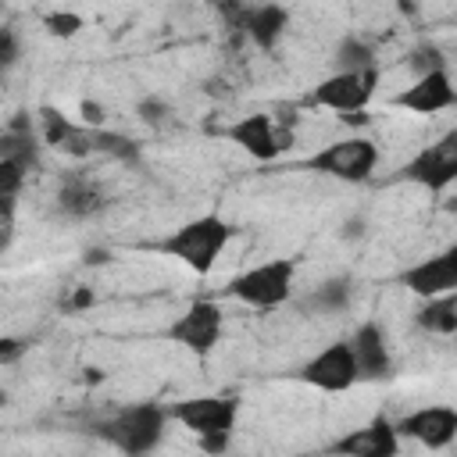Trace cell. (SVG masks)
I'll return each mask as SVG.
<instances>
[{
    "instance_id": "cell-1",
    "label": "cell",
    "mask_w": 457,
    "mask_h": 457,
    "mask_svg": "<svg viewBox=\"0 0 457 457\" xmlns=\"http://www.w3.org/2000/svg\"><path fill=\"white\" fill-rule=\"evenodd\" d=\"M232 236H236L232 221L221 218L218 211H207V214H196V218L182 221L179 228H171V232L157 243V250H161L164 257L179 261L182 268H189L193 275L204 278V275L214 271V264H218V257L225 253V246L232 243Z\"/></svg>"
},
{
    "instance_id": "cell-2",
    "label": "cell",
    "mask_w": 457,
    "mask_h": 457,
    "mask_svg": "<svg viewBox=\"0 0 457 457\" xmlns=\"http://www.w3.org/2000/svg\"><path fill=\"white\" fill-rule=\"evenodd\" d=\"M168 421H171L168 403L139 400V403H125V407L111 411L107 418L93 421V436H100L107 446H114L129 457H143L164 443Z\"/></svg>"
},
{
    "instance_id": "cell-3",
    "label": "cell",
    "mask_w": 457,
    "mask_h": 457,
    "mask_svg": "<svg viewBox=\"0 0 457 457\" xmlns=\"http://www.w3.org/2000/svg\"><path fill=\"white\" fill-rule=\"evenodd\" d=\"M171 421H179L186 432L196 436L200 450L221 453L232 443L236 421H239V396L236 393H207V396H186L168 403Z\"/></svg>"
},
{
    "instance_id": "cell-4",
    "label": "cell",
    "mask_w": 457,
    "mask_h": 457,
    "mask_svg": "<svg viewBox=\"0 0 457 457\" xmlns=\"http://www.w3.org/2000/svg\"><path fill=\"white\" fill-rule=\"evenodd\" d=\"M378 161H382V150H378L375 136H346V139H336V143L314 150L303 161V168H311L314 175H325V179L357 186V182H368L371 179V171L378 168Z\"/></svg>"
},
{
    "instance_id": "cell-5",
    "label": "cell",
    "mask_w": 457,
    "mask_h": 457,
    "mask_svg": "<svg viewBox=\"0 0 457 457\" xmlns=\"http://www.w3.org/2000/svg\"><path fill=\"white\" fill-rule=\"evenodd\" d=\"M293 282H296V261L293 257H275V261H264V264H253V268L239 271L225 286V296H232L246 307H257V311H271V307H282L293 296Z\"/></svg>"
},
{
    "instance_id": "cell-6",
    "label": "cell",
    "mask_w": 457,
    "mask_h": 457,
    "mask_svg": "<svg viewBox=\"0 0 457 457\" xmlns=\"http://www.w3.org/2000/svg\"><path fill=\"white\" fill-rule=\"evenodd\" d=\"M378 79H382L378 68H364V71H332V75H325L314 89H307L303 107H321V111H332V114H339V118L364 114V107L371 104V96H375V89H378Z\"/></svg>"
},
{
    "instance_id": "cell-7",
    "label": "cell",
    "mask_w": 457,
    "mask_h": 457,
    "mask_svg": "<svg viewBox=\"0 0 457 457\" xmlns=\"http://www.w3.org/2000/svg\"><path fill=\"white\" fill-rule=\"evenodd\" d=\"M221 332H225V311H221V303L218 300H207V296H196V300L186 303L182 314L171 318V325H168L164 336L175 346H182L186 353L207 357V353L218 350Z\"/></svg>"
},
{
    "instance_id": "cell-8",
    "label": "cell",
    "mask_w": 457,
    "mask_h": 457,
    "mask_svg": "<svg viewBox=\"0 0 457 457\" xmlns=\"http://www.w3.org/2000/svg\"><path fill=\"white\" fill-rule=\"evenodd\" d=\"M400 179L411 186H421L428 193H443L457 182V132L450 129L446 136H439L436 143L421 146L403 168Z\"/></svg>"
},
{
    "instance_id": "cell-9",
    "label": "cell",
    "mask_w": 457,
    "mask_h": 457,
    "mask_svg": "<svg viewBox=\"0 0 457 457\" xmlns=\"http://www.w3.org/2000/svg\"><path fill=\"white\" fill-rule=\"evenodd\" d=\"M296 378L303 386H311V389H321V393H346V389H353L361 382L346 339H336L325 350H318L311 361H303L296 368Z\"/></svg>"
},
{
    "instance_id": "cell-10",
    "label": "cell",
    "mask_w": 457,
    "mask_h": 457,
    "mask_svg": "<svg viewBox=\"0 0 457 457\" xmlns=\"http://www.w3.org/2000/svg\"><path fill=\"white\" fill-rule=\"evenodd\" d=\"M389 104L400 111H411V114H439V111L457 107V86H453L450 68L414 75V82L407 89H400Z\"/></svg>"
},
{
    "instance_id": "cell-11",
    "label": "cell",
    "mask_w": 457,
    "mask_h": 457,
    "mask_svg": "<svg viewBox=\"0 0 457 457\" xmlns=\"http://www.w3.org/2000/svg\"><path fill=\"white\" fill-rule=\"evenodd\" d=\"M54 204H57V214L68 218V221H93L96 214L107 211L111 196L93 175L64 171L61 182H57V193H54Z\"/></svg>"
},
{
    "instance_id": "cell-12",
    "label": "cell",
    "mask_w": 457,
    "mask_h": 457,
    "mask_svg": "<svg viewBox=\"0 0 457 457\" xmlns=\"http://www.w3.org/2000/svg\"><path fill=\"white\" fill-rule=\"evenodd\" d=\"M346 343H350V353H353V364H357V378L361 382H386V378H393V350H389L386 328L375 318L361 321L350 332Z\"/></svg>"
},
{
    "instance_id": "cell-13",
    "label": "cell",
    "mask_w": 457,
    "mask_h": 457,
    "mask_svg": "<svg viewBox=\"0 0 457 457\" xmlns=\"http://www.w3.org/2000/svg\"><path fill=\"white\" fill-rule=\"evenodd\" d=\"M400 439H414L428 450H446L457 439V407L450 403H428L418 407L411 414H403L400 421H393Z\"/></svg>"
},
{
    "instance_id": "cell-14",
    "label": "cell",
    "mask_w": 457,
    "mask_h": 457,
    "mask_svg": "<svg viewBox=\"0 0 457 457\" xmlns=\"http://www.w3.org/2000/svg\"><path fill=\"white\" fill-rule=\"evenodd\" d=\"M396 278L418 300L439 296V293H453L457 289V246H446V250H439L432 257H421V261L407 264Z\"/></svg>"
},
{
    "instance_id": "cell-15",
    "label": "cell",
    "mask_w": 457,
    "mask_h": 457,
    "mask_svg": "<svg viewBox=\"0 0 457 457\" xmlns=\"http://www.w3.org/2000/svg\"><path fill=\"white\" fill-rule=\"evenodd\" d=\"M225 139L236 143L257 164H268L286 150V143H282V136L275 129V118L264 114V111H253V114H243L239 121H232L225 129Z\"/></svg>"
},
{
    "instance_id": "cell-16",
    "label": "cell",
    "mask_w": 457,
    "mask_h": 457,
    "mask_svg": "<svg viewBox=\"0 0 457 457\" xmlns=\"http://www.w3.org/2000/svg\"><path fill=\"white\" fill-rule=\"evenodd\" d=\"M328 453H346V457H396L400 453V432L386 414H375L368 425L339 436Z\"/></svg>"
},
{
    "instance_id": "cell-17",
    "label": "cell",
    "mask_w": 457,
    "mask_h": 457,
    "mask_svg": "<svg viewBox=\"0 0 457 457\" xmlns=\"http://www.w3.org/2000/svg\"><path fill=\"white\" fill-rule=\"evenodd\" d=\"M236 29H243V36H246L257 50L271 54V50L286 39V32H289V11H286L282 4H275V0H264V4L243 7V18H239Z\"/></svg>"
},
{
    "instance_id": "cell-18",
    "label": "cell",
    "mask_w": 457,
    "mask_h": 457,
    "mask_svg": "<svg viewBox=\"0 0 457 457\" xmlns=\"http://www.w3.org/2000/svg\"><path fill=\"white\" fill-rule=\"evenodd\" d=\"M0 157L25 164L32 175L43 168V139H39V129H36V121H32L29 111H18L0 129Z\"/></svg>"
},
{
    "instance_id": "cell-19",
    "label": "cell",
    "mask_w": 457,
    "mask_h": 457,
    "mask_svg": "<svg viewBox=\"0 0 457 457\" xmlns=\"http://www.w3.org/2000/svg\"><path fill=\"white\" fill-rule=\"evenodd\" d=\"M353 293H357V286H353L350 275H328V278H321V282L311 289L307 307H311L314 314H325V318L346 314V311L353 307Z\"/></svg>"
},
{
    "instance_id": "cell-20",
    "label": "cell",
    "mask_w": 457,
    "mask_h": 457,
    "mask_svg": "<svg viewBox=\"0 0 457 457\" xmlns=\"http://www.w3.org/2000/svg\"><path fill=\"white\" fill-rule=\"evenodd\" d=\"M414 325L428 336H453L457 332V289L453 293H439V296H425L421 307L414 311Z\"/></svg>"
},
{
    "instance_id": "cell-21",
    "label": "cell",
    "mask_w": 457,
    "mask_h": 457,
    "mask_svg": "<svg viewBox=\"0 0 457 457\" xmlns=\"http://www.w3.org/2000/svg\"><path fill=\"white\" fill-rule=\"evenodd\" d=\"M364 68H378V50L371 39L350 32L336 43L332 50V71H364Z\"/></svg>"
},
{
    "instance_id": "cell-22",
    "label": "cell",
    "mask_w": 457,
    "mask_h": 457,
    "mask_svg": "<svg viewBox=\"0 0 457 457\" xmlns=\"http://www.w3.org/2000/svg\"><path fill=\"white\" fill-rule=\"evenodd\" d=\"M89 150L93 154H104V157H111V161H118V164H139L143 161V146L132 139V136H125V132H111V129H89Z\"/></svg>"
},
{
    "instance_id": "cell-23",
    "label": "cell",
    "mask_w": 457,
    "mask_h": 457,
    "mask_svg": "<svg viewBox=\"0 0 457 457\" xmlns=\"http://www.w3.org/2000/svg\"><path fill=\"white\" fill-rule=\"evenodd\" d=\"M75 132H79V125L64 111L50 107V104L39 107V139H43V146H57L61 150Z\"/></svg>"
},
{
    "instance_id": "cell-24",
    "label": "cell",
    "mask_w": 457,
    "mask_h": 457,
    "mask_svg": "<svg viewBox=\"0 0 457 457\" xmlns=\"http://www.w3.org/2000/svg\"><path fill=\"white\" fill-rule=\"evenodd\" d=\"M407 68H411L414 75H425V71H436V68H450V61H446V54H443L436 43L421 39V43L407 54Z\"/></svg>"
},
{
    "instance_id": "cell-25",
    "label": "cell",
    "mask_w": 457,
    "mask_h": 457,
    "mask_svg": "<svg viewBox=\"0 0 457 457\" xmlns=\"http://www.w3.org/2000/svg\"><path fill=\"white\" fill-rule=\"evenodd\" d=\"M136 114H139V121L143 125H150V129H164L168 121H171V104L164 100V96H143L139 104H136Z\"/></svg>"
},
{
    "instance_id": "cell-26",
    "label": "cell",
    "mask_w": 457,
    "mask_h": 457,
    "mask_svg": "<svg viewBox=\"0 0 457 457\" xmlns=\"http://www.w3.org/2000/svg\"><path fill=\"white\" fill-rule=\"evenodd\" d=\"M43 25H46V32L57 36V39H71V36H79V29H86L82 14H75V11H50V14L43 18Z\"/></svg>"
},
{
    "instance_id": "cell-27",
    "label": "cell",
    "mask_w": 457,
    "mask_h": 457,
    "mask_svg": "<svg viewBox=\"0 0 457 457\" xmlns=\"http://www.w3.org/2000/svg\"><path fill=\"white\" fill-rule=\"evenodd\" d=\"M29 175H32V171H29L25 164L0 157V196H18L21 186L29 182Z\"/></svg>"
},
{
    "instance_id": "cell-28",
    "label": "cell",
    "mask_w": 457,
    "mask_h": 457,
    "mask_svg": "<svg viewBox=\"0 0 457 457\" xmlns=\"http://www.w3.org/2000/svg\"><path fill=\"white\" fill-rule=\"evenodd\" d=\"M21 61V36L11 25H0V75L14 71Z\"/></svg>"
},
{
    "instance_id": "cell-29",
    "label": "cell",
    "mask_w": 457,
    "mask_h": 457,
    "mask_svg": "<svg viewBox=\"0 0 457 457\" xmlns=\"http://www.w3.org/2000/svg\"><path fill=\"white\" fill-rule=\"evenodd\" d=\"M29 346H32V339L4 336V339H0V364H14V361H21V357L29 353Z\"/></svg>"
},
{
    "instance_id": "cell-30",
    "label": "cell",
    "mask_w": 457,
    "mask_h": 457,
    "mask_svg": "<svg viewBox=\"0 0 457 457\" xmlns=\"http://www.w3.org/2000/svg\"><path fill=\"white\" fill-rule=\"evenodd\" d=\"M364 232H368V218H361V214H353V218H346V221L339 225V239H346V243L364 239Z\"/></svg>"
},
{
    "instance_id": "cell-31",
    "label": "cell",
    "mask_w": 457,
    "mask_h": 457,
    "mask_svg": "<svg viewBox=\"0 0 457 457\" xmlns=\"http://www.w3.org/2000/svg\"><path fill=\"white\" fill-rule=\"evenodd\" d=\"M79 114H82V125L86 129H100L104 125V107L96 100H82L79 104Z\"/></svg>"
},
{
    "instance_id": "cell-32",
    "label": "cell",
    "mask_w": 457,
    "mask_h": 457,
    "mask_svg": "<svg viewBox=\"0 0 457 457\" xmlns=\"http://www.w3.org/2000/svg\"><path fill=\"white\" fill-rule=\"evenodd\" d=\"M18 221V196H0V225Z\"/></svg>"
},
{
    "instance_id": "cell-33",
    "label": "cell",
    "mask_w": 457,
    "mask_h": 457,
    "mask_svg": "<svg viewBox=\"0 0 457 457\" xmlns=\"http://www.w3.org/2000/svg\"><path fill=\"white\" fill-rule=\"evenodd\" d=\"M89 303H93V293H89L86 286H79V289L71 293V300H68L64 307H68V311H82V307H89Z\"/></svg>"
},
{
    "instance_id": "cell-34",
    "label": "cell",
    "mask_w": 457,
    "mask_h": 457,
    "mask_svg": "<svg viewBox=\"0 0 457 457\" xmlns=\"http://www.w3.org/2000/svg\"><path fill=\"white\" fill-rule=\"evenodd\" d=\"M14 243V225H0V253H7Z\"/></svg>"
},
{
    "instance_id": "cell-35",
    "label": "cell",
    "mask_w": 457,
    "mask_h": 457,
    "mask_svg": "<svg viewBox=\"0 0 457 457\" xmlns=\"http://www.w3.org/2000/svg\"><path fill=\"white\" fill-rule=\"evenodd\" d=\"M107 261V250H89L86 253V264H104Z\"/></svg>"
},
{
    "instance_id": "cell-36",
    "label": "cell",
    "mask_w": 457,
    "mask_h": 457,
    "mask_svg": "<svg viewBox=\"0 0 457 457\" xmlns=\"http://www.w3.org/2000/svg\"><path fill=\"white\" fill-rule=\"evenodd\" d=\"M4 407H7V389L0 386V411H4Z\"/></svg>"
}]
</instances>
